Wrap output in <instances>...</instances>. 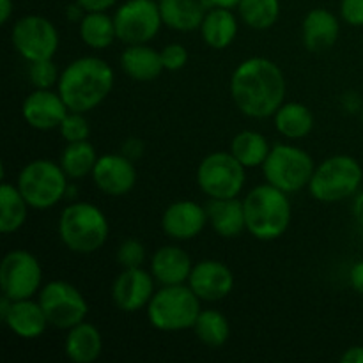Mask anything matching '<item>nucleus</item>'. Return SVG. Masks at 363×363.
<instances>
[{
	"instance_id": "45",
	"label": "nucleus",
	"mask_w": 363,
	"mask_h": 363,
	"mask_svg": "<svg viewBox=\"0 0 363 363\" xmlns=\"http://www.w3.org/2000/svg\"><path fill=\"white\" fill-rule=\"evenodd\" d=\"M342 105L344 108L350 110V112H357V110H362L363 101L357 98V92H347L346 96L342 98Z\"/></svg>"
},
{
	"instance_id": "30",
	"label": "nucleus",
	"mask_w": 363,
	"mask_h": 363,
	"mask_svg": "<svg viewBox=\"0 0 363 363\" xmlns=\"http://www.w3.org/2000/svg\"><path fill=\"white\" fill-rule=\"evenodd\" d=\"M229 151L245 169H255V167H262V163L266 162L272 145L261 131L241 130L230 140Z\"/></svg>"
},
{
	"instance_id": "25",
	"label": "nucleus",
	"mask_w": 363,
	"mask_h": 363,
	"mask_svg": "<svg viewBox=\"0 0 363 363\" xmlns=\"http://www.w3.org/2000/svg\"><path fill=\"white\" fill-rule=\"evenodd\" d=\"M206 209H208L209 225L220 238L234 240L247 230L243 201H240V197L209 199Z\"/></svg>"
},
{
	"instance_id": "15",
	"label": "nucleus",
	"mask_w": 363,
	"mask_h": 363,
	"mask_svg": "<svg viewBox=\"0 0 363 363\" xmlns=\"http://www.w3.org/2000/svg\"><path fill=\"white\" fill-rule=\"evenodd\" d=\"M96 188L108 197H124L131 194L138 179L133 160L123 152H106L96 162L91 174Z\"/></svg>"
},
{
	"instance_id": "4",
	"label": "nucleus",
	"mask_w": 363,
	"mask_h": 363,
	"mask_svg": "<svg viewBox=\"0 0 363 363\" xmlns=\"http://www.w3.org/2000/svg\"><path fill=\"white\" fill-rule=\"evenodd\" d=\"M60 243L78 255L96 254L110 236V223L105 213L92 202H71L62 209L57 223Z\"/></svg>"
},
{
	"instance_id": "3",
	"label": "nucleus",
	"mask_w": 363,
	"mask_h": 363,
	"mask_svg": "<svg viewBox=\"0 0 363 363\" xmlns=\"http://www.w3.org/2000/svg\"><path fill=\"white\" fill-rule=\"evenodd\" d=\"M247 233L259 241L280 240L293 220L289 194L264 183L252 188L243 199Z\"/></svg>"
},
{
	"instance_id": "1",
	"label": "nucleus",
	"mask_w": 363,
	"mask_h": 363,
	"mask_svg": "<svg viewBox=\"0 0 363 363\" xmlns=\"http://www.w3.org/2000/svg\"><path fill=\"white\" fill-rule=\"evenodd\" d=\"M229 92L236 108L248 119H269L286 103L287 82L277 62L248 57L234 67Z\"/></svg>"
},
{
	"instance_id": "27",
	"label": "nucleus",
	"mask_w": 363,
	"mask_h": 363,
	"mask_svg": "<svg viewBox=\"0 0 363 363\" xmlns=\"http://www.w3.org/2000/svg\"><path fill=\"white\" fill-rule=\"evenodd\" d=\"M163 27L176 32H194L201 28L206 14L202 0H158Z\"/></svg>"
},
{
	"instance_id": "32",
	"label": "nucleus",
	"mask_w": 363,
	"mask_h": 363,
	"mask_svg": "<svg viewBox=\"0 0 363 363\" xmlns=\"http://www.w3.org/2000/svg\"><path fill=\"white\" fill-rule=\"evenodd\" d=\"M194 332L204 346L216 350L225 346L230 337V323L223 312L216 308H202L195 321Z\"/></svg>"
},
{
	"instance_id": "5",
	"label": "nucleus",
	"mask_w": 363,
	"mask_h": 363,
	"mask_svg": "<svg viewBox=\"0 0 363 363\" xmlns=\"http://www.w3.org/2000/svg\"><path fill=\"white\" fill-rule=\"evenodd\" d=\"M201 303V298L188 284L162 286L149 301L145 314L149 325L158 332H184L194 330L202 311Z\"/></svg>"
},
{
	"instance_id": "47",
	"label": "nucleus",
	"mask_w": 363,
	"mask_h": 363,
	"mask_svg": "<svg viewBox=\"0 0 363 363\" xmlns=\"http://www.w3.org/2000/svg\"><path fill=\"white\" fill-rule=\"evenodd\" d=\"M241 0H202L206 9L209 7H225V9H236Z\"/></svg>"
},
{
	"instance_id": "2",
	"label": "nucleus",
	"mask_w": 363,
	"mask_h": 363,
	"mask_svg": "<svg viewBox=\"0 0 363 363\" xmlns=\"http://www.w3.org/2000/svg\"><path fill=\"white\" fill-rule=\"evenodd\" d=\"M116 73L105 59L84 55L60 71L57 91L73 112L89 113L98 108L113 91Z\"/></svg>"
},
{
	"instance_id": "13",
	"label": "nucleus",
	"mask_w": 363,
	"mask_h": 363,
	"mask_svg": "<svg viewBox=\"0 0 363 363\" xmlns=\"http://www.w3.org/2000/svg\"><path fill=\"white\" fill-rule=\"evenodd\" d=\"M43 284V266L28 250L18 248L4 255L0 264V289L11 300L38 296Z\"/></svg>"
},
{
	"instance_id": "34",
	"label": "nucleus",
	"mask_w": 363,
	"mask_h": 363,
	"mask_svg": "<svg viewBox=\"0 0 363 363\" xmlns=\"http://www.w3.org/2000/svg\"><path fill=\"white\" fill-rule=\"evenodd\" d=\"M60 78V69L53 59L35 60L28 62V80L34 89H53L57 87Z\"/></svg>"
},
{
	"instance_id": "24",
	"label": "nucleus",
	"mask_w": 363,
	"mask_h": 363,
	"mask_svg": "<svg viewBox=\"0 0 363 363\" xmlns=\"http://www.w3.org/2000/svg\"><path fill=\"white\" fill-rule=\"evenodd\" d=\"M103 353V335L96 325L78 323L67 330L64 339V354L73 363H94Z\"/></svg>"
},
{
	"instance_id": "21",
	"label": "nucleus",
	"mask_w": 363,
	"mask_h": 363,
	"mask_svg": "<svg viewBox=\"0 0 363 363\" xmlns=\"http://www.w3.org/2000/svg\"><path fill=\"white\" fill-rule=\"evenodd\" d=\"M2 321L7 330L21 340L39 339L50 326L43 307L32 298L11 301L9 311L2 315Z\"/></svg>"
},
{
	"instance_id": "29",
	"label": "nucleus",
	"mask_w": 363,
	"mask_h": 363,
	"mask_svg": "<svg viewBox=\"0 0 363 363\" xmlns=\"http://www.w3.org/2000/svg\"><path fill=\"white\" fill-rule=\"evenodd\" d=\"M28 202L18 190L16 184L7 183L6 179L0 184V230L2 234H14L25 225L28 216Z\"/></svg>"
},
{
	"instance_id": "19",
	"label": "nucleus",
	"mask_w": 363,
	"mask_h": 363,
	"mask_svg": "<svg viewBox=\"0 0 363 363\" xmlns=\"http://www.w3.org/2000/svg\"><path fill=\"white\" fill-rule=\"evenodd\" d=\"M340 35V20L325 7L308 11L301 21V41L312 53H321L335 46Z\"/></svg>"
},
{
	"instance_id": "17",
	"label": "nucleus",
	"mask_w": 363,
	"mask_h": 363,
	"mask_svg": "<svg viewBox=\"0 0 363 363\" xmlns=\"http://www.w3.org/2000/svg\"><path fill=\"white\" fill-rule=\"evenodd\" d=\"M209 223L208 209L190 199H181L165 208L162 215V230L174 241H191Z\"/></svg>"
},
{
	"instance_id": "23",
	"label": "nucleus",
	"mask_w": 363,
	"mask_h": 363,
	"mask_svg": "<svg viewBox=\"0 0 363 363\" xmlns=\"http://www.w3.org/2000/svg\"><path fill=\"white\" fill-rule=\"evenodd\" d=\"M201 38L209 48L225 50L236 41L240 32V16L233 9L225 7H209L204 14L201 28Z\"/></svg>"
},
{
	"instance_id": "43",
	"label": "nucleus",
	"mask_w": 363,
	"mask_h": 363,
	"mask_svg": "<svg viewBox=\"0 0 363 363\" xmlns=\"http://www.w3.org/2000/svg\"><path fill=\"white\" fill-rule=\"evenodd\" d=\"M85 13H87V11L74 0V4H69V6L66 7V20L71 21V23H80L82 18L85 16Z\"/></svg>"
},
{
	"instance_id": "16",
	"label": "nucleus",
	"mask_w": 363,
	"mask_h": 363,
	"mask_svg": "<svg viewBox=\"0 0 363 363\" xmlns=\"http://www.w3.org/2000/svg\"><path fill=\"white\" fill-rule=\"evenodd\" d=\"M186 284L201 298V301L215 303L225 300L233 293L236 282H234L233 269L225 262L216 259H202L194 264Z\"/></svg>"
},
{
	"instance_id": "46",
	"label": "nucleus",
	"mask_w": 363,
	"mask_h": 363,
	"mask_svg": "<svg viewBox=\"0 0 363 363\" xmlns=\"http://www.w3.org/2000/svg\"><path fill=\"white\" fill-rule=\"evenodd\" d=\"M13 13H14V2H13V0H0V21H2L4 25L9 23Z\"/></svg>"
},
{
	"instance_id": "31",
	"label": "nucleus",
	"mask_w": 363,
	"mask_h": 363,
	"mask_svg": "<svg viewBox=\"0 0 363 363\" xmlns=\"http://www.w3.org/2000/svg\"><path fill=\"white\" fill-rule=\"evenodd\" d=\"M98 158L99 155L96 152V147L89 140L66 142L59 163L71 181H78L84 179L85 176H91Z\"/></svg>"
},
{
	"instance_id": "14",
	"label": "nucleus",
	"mask_w": 363,
	"mask_h": 363,
	"mask_svg": "<svg viewBox=\"0 0 363 363\" xmlns=\"http://www.w3.org/2000/svg\"><path fill=\"white\" fill-rule=\"evenodd\" d=\"M156 279L151 272L140 268H126L112 284V301L121 312L135 314L147 308L156 293Z\"/></svg>"
},
{
	"instance_id": "22",
	"label": "nucleus",
	"mask_w": 363,
	"mask_h": 363,
	"mask_svg": "<svg viewBox=\"0 0 363 363\" xmlns=\"http://www.w3.org/2000/svg\"><path fill=\"white\" fill-rule=\"evenodd\" d=\"M119 64L126 77L135 82H142V84L155 82L165 71L160 50L152 48L149 43L126 45L119 57Z\"/></svg>"
},
{
	"instance_id": "35",
	"label": "nucleus",
	"mask_w": 363,
	"mask_h": 363,
	"mask_svg": "<svg viewBox=\"0 0 363 363\" xmlns=\"http://www.w3.org/2000/svg\"><path fill=\"white\" fill-rule=\"evenodd\" d=\"M59 131L66 142L89 140L91 124H89L87 116L84 112H73V110H69L67 116L64 117L62 123H60Z\"/></svg>"
},
{
	"instance_id": "28",
	"label": "nucleus",
	"mask_w": 363,
	"mask_h": 363,
	"mask_svg": "<svg viewBox=\"0 0 363 363\" xmlns=\"http://www.w3.org/2000/svg\"><path fill=\"white\" fill-rule=\"evenodd\" d=\"M78 35L91 50H106L117 39L113 16L108 11H87L78 23Z\"/></svg>"
},
{
	"instance_id": "39",
	"label": "nucleus",
	"mask_w": 363,
	"mask_h": 363,
	"mask_svg": "<svg viewBox=\"0 0 363 363\" xmlns=\"http://www.w3.org/2000/svg\"><path fill=\"white\" fill-rule=\"evenodd\" d=\"M121 152L126 155L130 160H133V162H137V160L142 158V155H144V142H142L138 137H130L123 144Z\"/></svg>"
},
{
	"instance_id": "18",
	"label": "nucleus",
	"mask_w": 363,
	"mask_h": 363,
	"mask_svg": "<svg viewBox=\"0 0 363 363\" xmlns=\"http://www.w3.org/2000/svg\"><path fill=\"white\" fill-rule=\"evenodd\" d=\"M67 112L69 108L66 101L53 89H34L21 103V117L32 130L38 131L59 130Z\"/></svg>"
},
{
	"instance_id": "7",
	"label": "nucleus",
	"mask_w": 363,
	"mask_h": 363,
	"mask_svg": "<svg viewBox=\"0 0 363 363\" xmlns=\"http://www.w3.org/2000/svg\"><path fill=\"white\" fill-rule=\"evenodd\" d=\"M363 183V169L350 155H333L315 165L308 194L318 202L333 204L354 197Z\"/></svg>"
},
{
	"instance_id": "37",
	"label": "nucleus",
	"mask_w": 363,
	"mask_h": 363,
	"mask_svg": "<svg viewBox=\"0 0 363 363\" xmlns=\"http://www.w3.org/2000/svg\"><path fill=\"white\" fill-rule=\"evenodd\" d=\"M160 55H162L163 67L170 73L181 71L188 64V50L181 43H169L160 50Z\"/></svg>"
},
{
	"instance_id": "9",
	"label": "nucleus",
	"mask_w": 363,
	"mask_h": 363,
	"mask_svg": "<svg viewBox=\"0 0 363 363\" xmlns=\"http://www.w3.org/2000/svg\"><path fill=\"white\" fill-rule=\"evenodd\" d=\"M247 183V169L230 151H213L197 167V184L209 199L240 197Z\"/></svg>"
},
{
	"instance_id": "20",
	"label": "nucleus",
	"mask_w": 363,
	"mask_h": 363,
	"mask_svg": "<svg viewBox=\"0 0 363 363\" xmlns=\"http://www.w3.org/2000/svg\"><path fill=\"white\" fill-rule=\"evenodd\" d=\"M195 262L179 245H163L151 255L149 272L160 286H179L190 279Z\"/></svg>"
},
{
	"instance_id": "36",
	"label": "nucleus",
	"mask_w": 363,
	"mask_h": 363,
	"mask_svg": "<svg viewBox=\"0 0 363 363\" xmlns=\"http://www.w3.org/2000/svg\"><path fill=\"white\" fill-rule=\"evenodd\" d=\"M117 262L123 269L126 268H140L145 261V247L142 241L135 238H128L117 247Z\"/></svg>"
},
{
	"instance_id": "11",
	"label": "nucleus",
	"mask_w": 363,
	"mask_h": 363,
	"mask_svg": "<svg viewBox=\"0 0 363 363\" xmlns=\"http://www.w3.org/2000/svg\"><path fill=\"white\" fill-rule=\"evenodd\" d=\"M38 301L53 328L67 332L89 315V303L82 291L66 280L46 282L39 291Z\"/></svg>"
},
{
	"instance_id": "33",
	"label": "nucleus",
	"mask_w": 363,
	"mask_h": 363,
	"mask_svg": "<svg viewBox=\"0 0 363 363\" xmlns=\"http://www.w3.org/2000/svg\"><path fill=\"white\" fill-rule=\"evenodd\" d=\"M238 16L254 30H268L280 18V0H241Z\"/></svg>"
},
{
	"instance_id": "41",
	"label": "nucleus",
	"mask_w": 363,
	"mask_h": 363,
	"mask_svg": "<svg viewBox=\"0 0 363 363\" xmlns=\"http://www.w3.org/2000/svg\"><path fill=\"white\" fill-rule=\"evenodd\" d=\"M85 11H108L117 4V0H77Z\"/></svg>"
},
{
	"instance_id": "42",
	"label": "nucleus",
	"mask_w": 363,
	"mask_h": 363,
	"mask_svg": "<svg viewBox=\"0 0 363 363\" xmlns=\"http://www.w3.org/2000/svg\"><path fill=\"white\" fill-rule=\"evenodd\" d=\"M342 363H363V346H351L340 357Z\"/></svg>"
},
{
	"instance_id": "12",
	"label": "nucleus",
	"mask_w": 363,
	"mask_h": 363,
	"mask_svg": "<svg viewBox=\"0 0 363 363\" xmlns=\"http://www.w3.org/2000/svg\"><path fill=\"white\" fill-rule=\"evenodd\" d=\"M117 39L124 45H145L163 27L158 0H126L113 13Z\"/></svg>"
},
{
	"instance_id": "10",
	"label": "nucleus",
	"mask_w": 363,
	"mask_h": 363,
	"mask_svg": "<svg viewBox=\"0 0 363 363\" xmlns=\"http://www.w3.org/2000/svg\"><path fill=\"white\" fill-rule=\"evenodd\" d=\"M11 43L21 59L27 62L53 59L59 52V28L41 14H25L11 28Z\"/></svg>"
},
{
	"instance_id": "8",
	"label": "nucleus",
	"mask_w": 363,
	"mask_h": 363,
	"mask_svg": "<svg viewBox=\"0 0 363 363\" xmlns=\"http://www.w3.org/2000/svg\"><path fill=\"white\" fill-rule=\"evenodd\" d=\"M261 169L266 183L291 195L308 188L315 162L303 147H298L293 142H279L272 145Z\"/></svg>"
},
{
	"instance_id": "40",
	"label": "nucleus",
	"mask_w": 363,
	"mask_h": 363,
	"mask_svg": "<svg viewBox=\"0 0 363 363\" xmlns=\"http://www.w3.org/2000/svg\"><path fill=\"white\" fill-rule=\"evenodd\" d=\"M350 284L354 289V293L362 294L363 296V259L362 261L354 262L350 269Z\"/></svg>"
},
{
	"instance_id": "26",
	"label": "nucleus",
	"mask_w": 363,
	"mask_h": 363,
	"mask_svg": "<svg viewBox=\"0 0 363 363\" xmlns=\"http://www.w3.org/2000/svg\"><path fill=\"white\" fill-rule=\"evenodd\" d=\"M314 113L300 101H286L273 113V126L277 133L289 142L303 140L314 130Z\"/></svg>"
},
{
	"instance_id": "48",
	"label": "nucleus",
	"mask_w": 363,
	"mask_h": 363,
	"mask_svg": "<svg viewBox=\"0 0 363 363\" xmlns=\"http://www.w3.org/2000/svg\"><path fill=\"white\" fill-rule=\"evenodd\" d=\"M360 116H362V121H363V105H362V110H360Z\"/></svg>"
},
{
	"instance_id": "6",
	"label": "nucleus",
	"mask_w": 363,
	"mask_h": 363,
	"mask_svg": "<svg viewBox=\"0 0 363 363\" xmlns=\"http://www.w3.org/2000/svg\"><path fill=\"white\" fill-rule=\"evenodd\" d=\"M69 181L60 163L48 158H38L21 167L16 186L30 209L48 211L67 197Z\"/></svg>"
},
{
	"instance_id": "38",
	"label": "nucleus",
	"mask_w": 363,
	"mask_h": 363,
	"mask_svg": "<svg viewBox=\"0 0 363 363\" xmlns=\"http://www.w3.org/2000/svg\"><path fill=\"white\" fill-rule=\"evenodd\" d=\"M340 18L351 27H363V0H340Z\"/></svg>"
},
{
	"instance_id": "44",
	"label": "nucleus",
	"mask_w": 363,
	"mask_h": 363,
	"mask_svg": "<svg viewBox=\"0 0 363 363\" xmlns=\"http://www.w3.org/2000/svg\"><path fill=\"white\" fill-rule=\"evenodd\" d=\"M353 216L360 225H363V188H360L353 197Z\"/></svg>"
}]
</instances>
